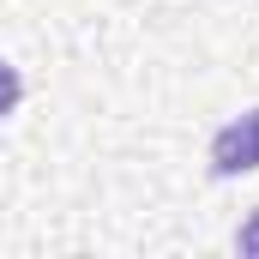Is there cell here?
Here are the masks:
<instances>
[{
	"instance_id": "6da1fadb",
	"label": "cell",
	"mask_w": 259,
	"mask_h": 259,
	"mask_svg": "<svg viewBox=\"0 0 259 259\" xmlns=\"http://www.w3.org/2000/svg\"><path fill=\"white\" fill-rule=\"evenodd\" d=\"M259 169V109H247L241 121L211 139V175H253Z\"/></svg>"
},
{
	"instance_id": "3957f363",
	"label": "cell",
	"mask_w": 259,
	"mask_h": 259,
	"mask_svg": "<svg viewBox=\"0 0 259 259\" xmlns=\"http://www.w3.org/2000/svg\"><path fill=\"white\" fill-rule=\"evenodd\" d=\"M235 247H241V253H259V211L247 217V223H241V235H235Z\"/></svg>"
},
{
	"instance_id": "7a4b0ae2",
	"label": "cell",
	"mask_w": 259,
	"mask_h": 259,
	"mask_svg": "<svg viewBox=\"0 0 259 259\" xmlns=\"http://www.w3.org/2000/svg\"><path fill=\"white\" fill-rule=\"evenodd\" d=\"M18 97H24V78H18V66H12V61H0V121L18 109Z\"/></svg>"
}]
</instances>
